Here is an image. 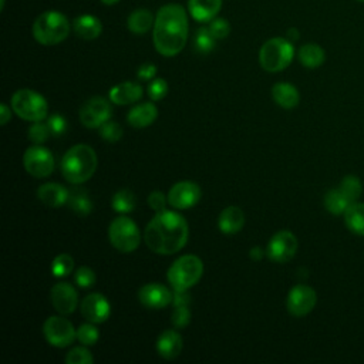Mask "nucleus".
<instances>
[{
    "mask_svg": "<svg viewBox=\"0 0 364 364\" xmlns=\"http://www.w3.org/2000/svg\"><path fill=\"white\" fill-rule=\"evenodd\" d=\"M108 237L111 245L122 253L134 252L141 240L138 226L128 216H118L109 223Z\"/></svg>",
    "mask_w": 364,
    "mask_h": 364,
    "instance_id": "nucleus-8",
    "label": "nucleus"
},
{
    "mask_svg": "<svg viewBox=\"0 0 364 364\" xmlns=\"http://www.w3.org/2000/svg\"><path fill=\"white\" fill-rule=\"evenodd\" d=\"M94 357L85 347H75L65 355L67 364H92Z\"/></svg>",
    "mask_w": 364,
    "mask_h": 364,
    "instance_id": "nucleus-37",
    "label": "nucleus"
},
{
    "mask_svg": "<svg viewBox=\"0 0 364 364\" xmlns=\"http://www.w3.org/2000/svg\"><path fill=\"white\" fill-rule=\"evenodd\" d=\"M200 199V188L192 181L176 182L168 192V203L175 209H189Z\"/></svg>",
    "mask_w": 364,
    "mask_h": 364,
    "instance_id": "nucleus-14",
    "label": "nucleus"
},
{
    "mask_svg": "<svg viewBox=\"0 0 364 364\" xmlns=\"http://www.w3.org/2000/svg\"><path fill=\"white\" fill-rule=\"evenodd\" d=\"M13 111L23 119L37 122L47 117V101L36 91L23 88L17 90L11 97Z\"/></svg>",
    "mask_w": 364,
    "mask_h": 364,
    "instance_id": "nucleus-7",
    "label": "nucleus"
},
{
    "mask_svg": "<svg viewBox=\"0 0 364 364\" xmlns=\"http://www.w3.org/2000/svg\"><path fill=\"white\" fill-rule=\"evenodd\" d=\"M203 273V263L195 255H185L176 259L168 269L166 279L173 290H188L199 282Z\"/></svg>",
    "mask_w": 364,
    "mask_h": 364,
    "instance_id": "nucleus-5",
    "label": "nucleus"
},
{
    "mask_svg": "<svg viewBox=\"0 0 364 364\" xmlns=\"http://www.w3.org/2000/svg\"><path fill=\"white\" fill-rule=\"evenodd\" d=\"M111 102L102 97H92L87 100L80 108V121L87 128H100L111 118Z\"/></svg>",
    "mask_w": 364,
    "mask_h": 364,
    "instance_id": "nucleus-11",
    "label": "nucleus"
},
{
    "mask_svg": "<svg viewBox=\"0 0 364 364\" xmlns=\"http://www.w3.org/2000/svg\"><path fill=\"white\" fill-rule=\"evenodd\" d=\"M37 196L44 205L50 208H60L67 203L68 191L63 185L50 182V183H43L37 189Z\"/></svg>",
    "mask_w": 364,
    "mask_h": 364,
    "instance_id": "nucleus-22",
    "label": "nucleus"
},
{
    "mask_svg": "<svg viewBox=\"0 0 364 364\" xmlns=\"http://www.w3.org/2000/svg\"><path fill=\"white\" fill-rule=\"evenodd\" d=\"M97 154L85 144L71 146L61 159V172L65 181L80 185L88 181L97 169Z\"/></svg>",
    "mask_w": 364,
    "mask_h": 364,
    "instance_id": "nucleus-3",
    "label": "nucleus"
},
{
    "mask_svg": "<svg viewBox=\"0 0 364 364\" xmlns=\"http://www.w3.org/2000/svg\"><path fill=\"white\" fill-rule=\"evenodd\" d=\"M158 117V108L152 102H142L132 107L128 112L127 121L134 128H145L151 125Z\"/></svg>",
    "mask_w": 364,
    "mask_h": 364,
    "instance_id": "nucleus-20",
    "label": "nucleus"
},
{
    "mask_svg": "<svg viewBox=\"0 0 364 364\" xmlns=\"http://www.w3.org/2000/svg\"><path fill=\"white\" fill-rule=\"evenodd\" d=\"M249 256H250L252 259H255V260H259V259H262L263 252H262V249H260V247H253V249L250 250Z\"/></svg>",
    "mask_w": 364,
    "mask_h": 364,
    "instance_id": "nucleus-48",
    "label": "nucleus"
},
{
    "mask_svg": "<svg viewBox=\"0 0 364 364\" xmlns=\"http://www.w3.org/2000/svg\"><path fill=\"white\" fill-rule=\"evenodd\" d=\"M183 347L182 337L175 330H165L156 340V351L165 360L176 358Z\"/></svg>",
    "mask_w": 364,
    "mask_h": 364,
    "instance_id": "nucleus-18",
    "label": "nucleus"
},
{
    "mask_svg": "<svg viewBox=\"0 0 364 364\" xmlns=\"http://www.w3.org/2000/svg\"><path fill=\"white\" fill-rule=\"evenodd\" d=\"M350 205H351V202L338 188L330 189L324 196V206L333 215L344 213Z\"/></svg>",
    "mask_w": 364,
    "mask_h": 364,
    "instance_id": "nucleus-30",
    "label": "nucleus"
},
{
    "mask_svg": "<svg viewBox=\"0 0 364 364\" xmlns=\"http://www.w3.org/2000/svg\"><path fill=\"white\" fill-rule=\"evenodd\" d=\"M287 36H289V40H296V38L299 37L296 28H290V30L287 31Z\"/></svg>",
    "mask_w": 364,
    "mask_h": 364,
    "instance_id": "nucleus-49",
    "label": "nucleus"
},
{
    "mask_svg": "<svg viewBox=\"0 0 364 364\" xmlns=\"http://www.w3.org/2000/svg\"><path fill=\"white\" fill-rule=\"evenodd\" d=\"M209 30L216 40H222L229 34L230 27L225 18H213V20H210Z\"/></svg>",
    "mask_w": 364,
    "mask_h": 364,
    "instance_id": "nucleus-42",
    "label": "nucleus"
},
{
    "mask_svg": "<svg viewBox=\"0 0 364 364\" xmlns=\"http://www.w3.org/2000/svg\"><path fill=\"white\" fill-rule=\"evenodd\" d=\"M326 54L324 50L313 43L304 44L299 50V60L307 68H316L324 63Z\"/></svg>",
    "mask_w": 364,
    "mask_h": 364,
    "instance_id": "nucleus-28",
    "label": "nucleus"
},
{
    "mask_svg": "<svg viewBox=\"0 0 364 364\" xmlns=\"http://www.w3.org/2000/svg\"><path fill=\"white\" fill-rule=\"evenodd\" d=\"M142 97V87L132 81H125L117 84L109 90V101L117 105L132 104L141 100Z\"/></svg>",
    "mask_w": 364,
    "mask_h": 364,
    "instance_id": "nucleus-19",
    "label": "nucleus"
},
{
    "mask_svg": "<svg viewBox=\"0 0 364 364\" xmlns=\"http://www.w3.org/2000/svg\"><path fill=\"white\" fill-rule=\"evenodd\" d=\"M358 1H364V0H358Z\"/></svg>",
    "mask_w": 364,
    "mask_h": 364,
    "instance_id": "nucleus-51",
    "label": "nucleus"
},
{
    "mask_svg": "<svg viewBox=\"0 0 364 364\" xmlns=\"http://www.w3.org/2000/svg\"><path fill=\"white\" fill-rule=\"evenodd\" d=\"M70 23L60 11H44L33 23V37L43 46H54L67 38Z\"/></svg>",
    "mask_w": 364,
    "mask_h": 364,
    "instance_id": "nucleus-4",
    "label": "nucleus"
},
{
    "mask_svg": "<svg viewBox=\"0 0 364 364\" xmlns=\"http://www.w3.org/2000/svg\"><path fill=\"white\" fill-rule=\"evenodd\" d=\"M272 97L277 105L290 109L299 104L300 95L294 85L289 82H277L272 87Z\"/></svg>",
    "mask_w": 364,
    "mask_h": 364,
    "instance_id": "nucleus-25",
    "label": "nucleus"
},
{
    "mask_svg": "<svg viewBox=\"0 0 364 364\" xmlns=\"http://www.w3.org/2000/svg\"><path fill=\"white\" fill-rule=\"evenodd\" d=\"M135 203H136L135 195L129 189H119L118 192L114 193V196L111 199V206L118 213L132 212L134 208H135Z\"/></svg>",
    "mask_w": 364,
    "mask_h": 364,
    "instance_id": "nucleus-31",
    "label": "nucleus"
},
{
    "mask_svg": "<svg viewBox=\"0 0 364 364\" xmlns=\"http://www.w3.org/2000/svg\"><path fill=\"white\" fill-rule=\"evenodd\" d=\"M344 222L351 232L364 236V203L353 202L344 212Z\"/></svg>",
    "mask_w": 364,
    "mask_h": 364,
    "instance_id": "nucleus-27",
    "label": "nucleus"
},
{
    "mask_svg": "<svg viewBox=\"0 0 364 364\" xmlns=\"http://www.w3.org/2000/svg\"><path fill=\"white\" fill-rule=\"evenodd\" d=\"M154 17L152 13L145 10V9H138L132 11L128 17V28L134 34H144L146 33L152 24H154Z\"/></svg>",
    "mask_w": 364,
    "mask_h": 364,
    "instance_id": "nucleus-29",
    "label": "nucleus"
},
{
    "mask_svg": "<svg viewBox=\"0 0 364 364\" xmlns=\"http://www.w3.org/2000/svg\"><path fill=\"white\" fill-rule=\"evenodd\" d=\"M73 28L75 34L82 40H94L102 31L101 21L92 14H82L75 17L73 23Z\"/></svg>",
    "mask_w": 364,
    "mask_h": 364,
    "instance_id": "nucleus-24",
    "label": "nucleus"
},
{
    "mask_svg": "<svg viewBox=\"0 0 364 364\" xmlns=\"http://www.w3.org/2000/svg\"><path fill=\"white\" fill-rule=\"evenodd\" d=\"M92 324L94 323L90 321V323L81 324L77 328V338L84 346H94L98 341L100 333H98V328L95 326H92Z\"/></svg>",
    "mask_w": 364,
    "mask_h": 364,
    "instance_id": "nucleus-35",
    "label": "nucleus"
},
{
    "mask_svg": "<svg viewBox=\"0 0 364 364\" xmlns=\"http://www.w3.org/2000/svg\"><path fill=\"white\" fill-rule=\"evenodd\" d=\"M11 118V109L6 104H0V124L6 125Z\"/></svg>",
    "mask_w": 364,
    "mask_h": 364,
    "instance_id": "nucleus-47",
    "label": "nucleus"
},
{
    "mask_svg": "<svg viewBox=\"0 0 364 364\" xmlns=\"http://www.w3.org/2000/svg\"><path fill=\"white\" fill-rule=\"evenodd\" d=\"M188 17L181 4L172 3L162 6L154 23V46L165 57L176 55L188 40Z\"/></svg>",
    "mask_w": 364,
    "mask_h": 364,
    "instance_id": "nucleus-2",
    "label": "nucleus"
},
{
    "mask_svg": "<svg viewBox=\"0 0 364 364\" xmlns=\"http://www.w3.org/2000/svg\"><path fill=\"white\" fill-rule=\"evenodd\" d=\"M297 239L289 230H280L274 233L266 247V255L272 262L286 263L296 255Z\"/></svg>",
    "mask_w": 364,
    "mask_h": 364,
    "instance_id": "nucleus-12",
    "label": "nucleus"
},
{
    "mask_svg": "<svg viewBox=\"0 0 364 364\" xmlns=\"http://www.w3.org/2000/svg\"><path fill=\"white\" fill-rule=\"evenodd\" d=\"M188 223L176 212L162 210L148 222L144 240L146 246L159 255H173L179 252L188 240Z\"/></svg>",
    "mask_w": 364,
    "mask_h": 364,
    "instance_id": "nucleus-1",
    "label": "nucleus"
},
{
    "mask_svg": "<svg viewBox=\"0 0 364 364\" xmlns=\"http://www.w3.org/2000/svg\"><path fill=\"white\" fill-rule=\"evenodd\" d=\"M67 203L70 209L80 216H87L92 210V200L84 188L70 189Z\"/></svg>",
    "mask_w": 364,
    "mask_h": 364,
    "instance_id": "nucleus-26",
    "label": "nucleus"
},
{
    "mask_svg": "<svg viewBox=\"0 0 364 364\" xmlns=\"http://www.w3.org/2000/svg\"><path fill=\"white\" fill-rule=\"evenodd\" d=\"M317 301V294L314 289L306 284H297L294 286L287 296V311L294 317H303L309 314Z\"/></svg>",
    "mask_w": 364,
    "mask_h": 364,
    "instance_id": "nucleus-13",
    "label": "nucleus"
},
{
    "mask_svg": "<svg viewBox=\"0 0 364 364\" xmlns=\"http://www.w3.org/2000/svg\"><path fill=\"white\" fill-rule=\"evenodd\" d=\"M245 225V215L243 210L237 206H228L225 208L218 219V226L222 233L225 235H235Z\"/></svg>",
    "mask_w": 364,
    "mask_h": 364,
    "instance_id": "nucleus-21",
    "label": "nucleus"
},
{
    "mask_svg": "<svg viewBox=\"0 0 364 364\" xmlns=\"http://www.w3.org/2000/svg\"><path fill=\"white\" fill-rule=\"evenodd\" d=\"M80 310H81L82 317L94 324L104 323L109 317V313H111L108 300L100 293H91V294L85 296L81 301Z\"/></svg>",
    "mask_w": 364,
    "mask_h": 364,
    "instance_id": "nucleus-16",
    "label": "nucleus"
},
{
    "mask_svg": "<svg viewBox=\"0 0 364 364\" xmlns=\"http://www.w3.org/2000/svg\"><path fill=\"white\" fill-rule=\"evenodd\" d=\"M48 135H51L48 125L43 124L41 121L33 122V125L28 128V139L36 145H40V144L46 142Z\"/></svg>",
    "mask_w": 364,
    "mask_h": 364,
    "instance_id": "nucleus-38",
    "label": "nucleus"
},
{
    "mask_svg": "<svg viewBox=\"0 0 364 364\" xmlns=\"http://www.w3.org/2000/svg\"><path fill=\"white\" fill-rule=\"evenodd\" d=\"M294 48L289 38L274 37L267 40L259 50V63L269 73L284 70L293 60Z\"/></svg>",
    "mask_w": 364,
    "mask_h": 364,
    "instance_id": "nucleus-6",
    "label": "nucleus"
},
{
    "mask_svg": "<svg viewBox=\"0 0 364 364\" xmlns=\"http://www.w3.org/2000/svg\"><path fill=\"white\" fill-rule=\"evenodd\" d=\"M104 4H107V6H111V4H115L117 1H119V0H101Z\"/></svg>",
    "mask_w": 364,
    "mask_h": 364,
    "instance_id": "nucleus-50",
    "label": "nucleus"
},
{
    "mask_svg": "<svg viewBox=\"0 0 364 364\" xmlns=\"http://www.w3.org/2000/svg\"><path fill=\"white\" fill-rule=\"evenodd\" d=\"M138 299L144 307L158 310L172 303L173 293H171V290L164 284L148 283L139 289Z\"/></svg>",
    "mask_w": 364,
    "mask_h": 364,
    "instance_id": "nucleus-15",
    "label": "nucleus"
},
{
    "mask_svg": "<svg viewBox=\"0 0 364 364\" xmlns=\"http://www.w3.org/2000/svg\"><path fill=\"white\" fill-rule=\"evenodd\" d=\"M23 165L31 176L46 178L54 171V158L47 148L34 144L33 146L26 149L23 156Z\"/></svg>",
    "mask_w": 364,
    "mask_h": 364,
    "instance_id": "nucleus-10",
    "label": "nucleus"
},
{
    "mask_svg": "<svg viewBox=\"0 0 364 364\" xmlns=\"http://www.w3.org/2000/svg\"><path fill=\"white\" fill-rule=\"evenodd\" d=\"M73 269H74V260L67 253L58 255L57 257H54V260L51 263V272H53V276H55V277H64V276L70 274L73 272Z\"/></svg>",
    "mask_w": 364,
    "mask_h": 364,
    "instance_id": "nucleus-34",
    "label": "nucleus"
},
{
    "mask_svg": "<svg viewBox=\"0 0 364 364\" xmlns=\"http://www.w3.org/2000/svg\"><path fill=\"white\" fill-rule=\"evenodd\" d=\"M100 136L108 142H117L122 136V127L115 121H107L98 128Z\"/></svg>",
    "mask_w": 364,
    "mask_h": 364,
    "instance_id": "nucleus-36",
    "label": "nucleus"
},
{
    "mask_svg": "<svg viewBox=\"0 0 364 364\" xmlns=\"http://www.w3.org/2000/svg\"><path fill=\"white\" fill-rule=\"evenodd\" d=\"M168 92V84L164 78H155L148 85V95L152 101L162 100Z\"/></svg>",
    "mask_w": 364,
    "mask_h": 364,
    "instance_id": "nucleus-41",
    "label": "nucleus"
},
{
    "mask_svg": "<svg viewBox=\"0 0 364 364\" xmlns=\"http://www.w3.org/2000/svg\"><path fill=\"white\" fill-rule=\"evenodd\" d=\"M74 280H75L77 286H80L82 289H87V287L94 286V283H95V273L90 267L82 266V267H78L75 270Z\"/></svg>",
    "mask_w": 364,
    "mask_h": 364,
    "instance_id": "nucleus-40",
    "label": "nucleus"
},
{
    "mask_svg": "<svg viewBox=\"0 0 364 364\" xmlns=\"http://www.w3.org/2000/svg\"><path fill=\"white\" fill-rule=\"evenodd\" d=\"M47 125L50 128L51 135H54V136H58V135L64 134L65 128H67V122H65L64 117L60 115V114L50 115L48 119H47Z\"/></svg>",
    "mask_w": 364,
    "mask_h": 364,
    "instance_id": "nucleus-43",
    "label": "nucleus"
},
{
    "mask_svg": "<svg viewBox=\"0 0 364 364\" xmlns=\"http://www.w3.org/2000/svg\"><path fill=\"white\" fill-rule=\"evenodd\" d=\"M215 37L212 36L209 27H200L196 33H195V48L198 53L206 54L209 51L213 50L215 47Z\"/></svg>",
    "mask_w": 364,
    "mask_h": 364,
    "instance_id": "nucleus-33",
    "label": "nucleus"
},
{
    "mask_svg": "<svg viewBox=\"0 0 364 364\" xmlns=\"http://www.w3.org/2000/svg\"><path fill=\"white\" fill-rule=\"evenodd\" d=\"M166 202H168V196L165 198V195L161 191H154L148 196V205L155 212L165 210L166 209Z\"/></svg>",
    "mask_w": 364,
    "mask_h": 364,
    "instance_id": "nucleus-44",
    "label": "nucleus"
},
{
    "mask_svg": "<svg viewBox=\"0 0 364 364\" xmlns=\"http://www.w3.org/2000/svg\"><path fill=\"white\" fill-rule=\"evenodd\" d=\"M53 307L63 316L71 314L78 306L77 290L68 283H57L51 289Z\"/></svg>",
    "mask_w": 364,
    "mask_h": 364,
    "instance_id": "nucleus-17",
    "label": "nucleus"
},
{
    "mask_svg": "<svg viewBox=\"0 0 364 364\" xmlns=\"http://www.w3.org/2000/svg\"><path fill=\"white\" fill-rule=\"evenodd\" d=\"M156 74V67L152 64V63H145L142 64L139 68H138V73L136 75L144 80V81H148V80H152Z\"/></svg>",
    "mask_w": 364,
    "mask_h": 364,
    "instance_id": "nucleus-45",
    "label": "nucleus"
},
{
    "mask_svg": "<svg viewBox=\"0 0 364 364\" xmlns=\"http://www.w3.org/2000/svg\"><path fill=\"white\" fill-rule=\"evenodd\" d=\"M222 0H188V10L196 21H210L216 17Z\"/></svg>",
    "mask_w": 364,
    "mask_h": 364,
    "instance_id": "nucleus-23",
    "label": "nucleus"
},
{
    "mask_svg": "<svg viewBox=\"0 0 364 364\" xmlns=\"http://www.w3.org/2000/svg\"><path fill=\"white\" fill-rule=\"evenodd\" d=\"M338 189L348 198V200L353 203L357 200V198L361 195L363 192V185L361 181L357 176L348 175L346 178H343Z\"/></svg>",
    "mask_w": 364,
    "mask_h": 364,
    "instance_id": "nucleus-32",
    "label": "nucleus"
},
{
    "mask_svg": "<svg viewBox=\"0 0 364 364\" xmlns=\"http://www.w3.org/2000/svg\"><path fill=\"white\" fill-rule=\"evenodd\" d=\"M191 294L188 290H175L173 291V299L172 303L173 306H189L191 304Z\"/></svg>",
    "mask_w": 364,
    "mask_h": 364,
    "instance_id": "nucleus-46",
    "label": "nucleus"
},
{
    "mask_svg": "<svg viewBox=\"0 0 364 364\" xmlns=\"http://www.w3.org/2000/svg\"><path fill=\"white\" fill-rule=\"evenodd\" d=\"M171 321L176 328L186 327L191 321V310L188 309V306H175L171 316Z\"/></svg>",
    "mask_w": 364,
    "mask_h": 364,
    "instance_id": "nucleus-39",
    "label": "nucleus"
},
{
    "mask_svg": "<svg viewBox=\"0 0 364 364\" xmlns=\"http://www.w3.org/2000/svg\"><path fill=\"white\" fill-rule=\"evenodd\" d=\"M43 333L48 344L58 348L70 346L77 338V330L67 318L60 316L48 317L43 324Z\"/></svg>",
    "mask_w": 364,
    "mask_h": 364,
    "instance_id": "nucleus-9",
    "label": "nucleus"
}]
</instances>
